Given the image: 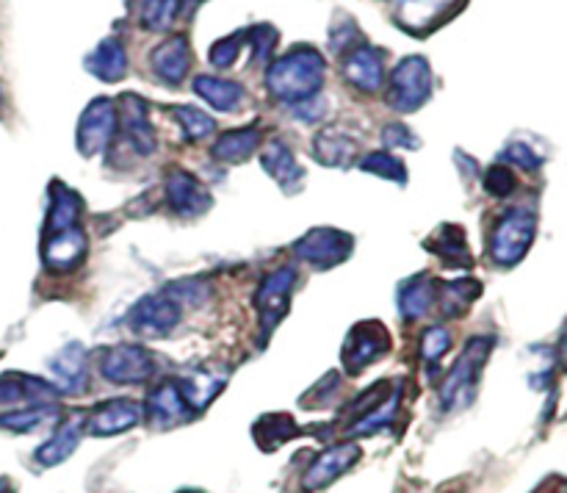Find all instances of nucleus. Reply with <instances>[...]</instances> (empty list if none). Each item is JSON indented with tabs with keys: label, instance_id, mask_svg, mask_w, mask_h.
Masks as SVG:
<instances>
[{
	"label": "nucleus",
	"instance_id": "obj_48",
	"mask_svg": "<svg viewBox=\"0 0 567 493\" xmlns=\"http://www.w3.org/2000/svg\"><path fill=\"white\" fill-rule=\"evenodd\" d=\"M0 109H3V86H0Z\"/></svg>",
	"mask_w": 567,
	"mask_h": 493
},
{
	"label": "nucleus",
	"instance_id": "obj_42",
	"mask_svg": "<svg viewBox=\"0 0 567 493\" xmlns=\"http://www.w3.org/2000/svg\"><path fill=\"white\" fill-rule=\"evenodd\" d=\"M502 158L507 161V164H515V166H520V170H529V172L540 170V164H543L540 155H537L535 150L524 142L509 144V147L502 153Z\"/></svg>",
	"mask_w": 567,
	"mask_h": 493
},
{
	"label": "nucleus",
	"instance_id": "obj_8",
	"mask_svg": "<svg viewBox=\"0 0 567 493\" xmlns=\"http://www.w3.org/2000/svg\"><path fill=\"white\" fill-rule=\"evenodd\" d=\"M293 253L313 264L316 269H330L352 255V236L336 227H316L293 244Z\"/></svg>",
	"mask_w": 567,
	"mask_h": 493
},
{
	"label": "nucleus",
	"instance_id": "obj_17",
	"mask_svg": "<svg viewBox=\"0 0 567 493\" xmlns=\"http://www.w3.org/2000/svg\"><path fill=\"white\" fill-rule=\"evenodd\" d=\"M343 78L360 92H377L385 81V61L374 48H358L343 61Z\"/></svg>",
	"mask_w": 567,
	"mask_h": 493
},
{
	"label": "nucleus",
	"instance_id": "obj_25",
	"mask_svg": "<svg viewBox=\"0 0 567 493\" xmlns=\"http://www.w3.org/2000/svg\"><path fill=\"white\" fill-rule=\"evenodd\" d=\"M194 92L205 100L208 105H214L216 111H236L244 100V86L236 81H227V78L216 75H197L194 78Z\"/></svg>",
	"mask_w": 567,
	"mask_h": 493
},
{
	"label": "nucleus",
	"instance_id": "obj_32",
	"mask_svg": "<svg viewBox=\"0 0 567 493\" xmlns=\"http://www.w3.org/2000/svg\"><path fill=\"white\" fill-rule=\"evenodd\" d=\"M426 244L435 247V255L446 258L452 266H465V269H468V266L474 264V258H471L468 253V244H465L463 227H443V230H437L435 238Z\"/></svg>",
	"mask_w": 567,
	"mask_h": 493
},
{
	"label": "nucleus",
	"instance_id": "obj_49",
	"mask_svg": "<svg viewBox=\"0 0 567 493\" xmlns=\"http://www.w3.org/2000/svg\"><path fill=\"white\" fill-rule=\"evenodd\" d=\"M183 493H194V491H183Z\"/></svg>",
	"mask_w": 567,
	"mask_h": 493
},
{
	"label": "nucleus",
	"instance_id": "obj_38",
	"mask_svg": "<svg viewBox=\"0 0 567 493\" xmlns=\"http://www.w3.org/2000/svg\"><path fill=\"white\" fill-rule=\"evenodd\" d=\"M169 299L177 305H203L208 302L210 286L205 280H177L169 286Z\"/></svg>",
	"mask_w": 567,
	"mask_h": 493
},
{
	"label": "nucleus",
	"instance_id": "obj_14",
	"mask_svg": "<svg viewBox=\"0 0 567 493\" xmlns=\"http://www.w3.org/2000/svg\"><path fill=\"white\" fill-rule=\"evenodd\" d=\"M166 197L172 208L183 216H199L214 205L208 188L186 170H172L166 175Z\"/></svg>",
	"mask_w": 567,
	"mask_h": 493
},
{
	"label": "nucleus",
	"instance_id": "obj_5",
	"mask_svg": "<svg viewBox=\"0 0 567 493\" xmlns=\"http://www.w3.org/2000/svg\"><path fill=\"white\" fill-rule=\"evenodd\" d=\"M293 283H297V271L291 266H286V269H277L271 275H266L258 291H255V310H258L264 336H271L275 327L282 321V316L288 314Z\"/></svg>",
	"mask_w": 567,
	"mask_h": 493
},
{
	"label": "nucleus",
	"instance_id": "obj_23",
	"mask_svg": "<svg viewBox=\"0 0 567 493\" xmlns=\"http://www.w3.org/2000/svg\"><path fill=\"white\" fill-rule=\"evenodd\" d=\"M437 302V283L430 275H415L399 286V310L404 319H421Z\"/></svg>",
	"mask_w": 567,
	"mask_h": 493
},
{
	"label": "nucleus",
	"instance_id": "obj_11",
	"mask_svg": "<svg viewBox=\"0 0 567 493\" xmlns=\"http://www.w3.org/2000/svg\"><path fill=\"white\" fill-rule=\"evenodd\" d=\"M360 454L363 452H360L358 443H352V441L324 449V452L313 460V465L305 471L302 487L308 493L321 491V487H327L330 482H336L341 474H347L349 469H354L360 460Z\"/></svg>",
	"mask_w": 567,
	"mask_h": 493
},
{
	"label": "nucleus",
	"instance_id": "obj_12",
	"mask_svg": "<svg viewBox=\"0 0 567 493\" xmlns=\"http://www.w3.org/2000/svg\"><path fill=\"white\" fill-rule=\"evenodd\" d=\"M59 399V388L22 371H9L0 377V408H31V404H53Z\"/></svg>",
	"mask_w": 567,
	"mask_h": 493
},
{
	"label": "nucleus",
	"instance_id": "obj_30",
	"mask_svg": "<svg viewBox=\"0 0 567 493\" xmlns=\"http://www.w3.org/2000/svg\"><path fill=\"white\" fill-rule=\"evenodd\" d=\"M59 419V404H31V408H17L0 415V427L11 432H33L44 424H53Z\"/></svg>",
	"mask_w": 567,
	"mask_h": 493
},
{
	"label": "nucleus",
	"instance_id": "obj_6",
	"mask_svg": "<svg viewBox=\"0 0 567 493\" xmlns=\"http://www.w3.org/2000/svg\"><path fill=\"white\" fill-rule=\"evenodd\" d=\"M116 122H120V116H116L114 100L94 97L78 122V153L86 155V158L103 153L114 138Z\"/></svg>",
	"mask_w": 567,
	"mask_h": 493
},
{
	"label": "nucleus",
	"instance_id": "obj_22",
	"mask_svg": "<svg viewBox=\"0 0 567 493\" xmlns=\"http://www.w3.org/2000/svg\"><path fill=\"white\" fill-rule=\"evenodd\" d=\"M86 70L100 81H120L127 72V50L120 37H109L97 44L92 55L86 59Z\"/></svg>",
	"mask_w": 567,
	"mask_h": 493
},
{
	"label": "nucleus",
	"instance_id": "obj_44",
	"mask_svg": "<svg viewBox=\"0 0 567 493\" xmlns=\"http://www.w3.org/2000/svg\"><path fill=\"white\" fill-rule=\"evenodd\" d=\"M382 142L391 144V147H408V150L419 147V136H415L408 125H402V122L385 125V131H382Z\"/></svg>",
	"mask_w": 567,
	"mask_h": 493
},
{
	"label": "nucleus",
	"instance_id": "obj_31",
	"mask_svg": "<svg viewBox=\"0 0 567 493\" xmlns=\"http://www.w3.org/2000/svg\"><path fill=\"white\" fill-rule=\"evenodd\" d=\"M482 294V283L474 277H460V280L443 283L441 291V310L446 316H460L468 310V305L474 302Z\"/></svg>",
	"mask_w": 567,
	"mask_h": 493
},
{
	"label": "nucleus",
	"instance_id": "obj_18",
	"mask_svg": "<svg viewBox=\"0 0 567 493\" xmlns=\"http://www.w3.org/2000/svg\"><path fill=\"white\" fill-rule=\"evenodd\" d=\"M147 413L158 427H169L177 424V421H186L194 410L192 404L186 402V397H183L177 382H161V386H155L153 391H150Z\"/></svg>",
	"mask_w": 567,
	"mask_h": 493
},
{
	"label": "nucleus",
	"instance_id": "obj_7",
	"mask_svg": "<svg viewBox=\"0 0 567 493\" xmlns=\"http://www.w3.org/2000/svg\"><path fill=\"white\" fill-rule=\"evenodd\" d=\"M391 352V332L380 321H360L352 327L343 347V363L352 374L363 371L365 366L377 363L380 358Z\"/></svg>",
	"mask_w": 567,
	"mask_h": 493
},
{
	"label": "nucleus",
	"instance_id": "obj_46",
	"mask_svg": "<svg viewBox=\"0 0 567 493\" xmlns=\"http://www.w3.org/2000/svg\"><path fill=\"white\" fill-rule=\"evenodd\" d=\"M199 3H203V0H181V9H183V11H188V14H192V11L197 9Z\"/></svg>",
	"mask_w": 567,
	"mask_h": 493
},
{
	"label": "nucleus",
	"instance_id": "obj_13",
	"mask_svg": "<svg viewBox=\"0 0 567 493\" xmlns=\"http://www.w3.org/2000/svg\"><path fill=\"white\" fill-rule=\"evenodd\" d=\"M86 233L81 227H70V230L53 233V236H44L42 244V260L50 271H64L78 269L86 258Z\"/></svg>",
	"mask_w": 567,
	"mask_h": 493
},
{
	"label": "nucleus",
	"instance_id": "obj_43",
	"mask_svg": "<svg viewBox=\"0 0 567 493\" xmlns=\"http://www.w3.org/2000/svg\"><path fill=\"white\" fill-rule=\"evenodd\" d=\"M255 44V61H266L271 55V48L277 44V31L271 25H258L247 33Z\"/></svg>",
	"mask_w": 567,
	"mask_h": 493
},
{
	"label": "nucleus",
	"instance_id": "obj_2",
	"mask_svg": "<svg viewBox=\"0 0 567 493\" xmlns=\"http://www.w3.org/2000/svg\"><path fill=\"white\" fill-rule=\"evenodd\" d=\"M493 347H496V338L491 336H476L465 343L463 355H460V360L452 366V371H449L446 380H443L441 386L443 410L468 408V404L474 402L482 369H485Z\"/></svg>",
	"mask_w": 567,
	"mask_h": 493
},
{
	"label": "nucleus",
	"instance_id": "obj_39",
	"mask_svg": "<svg viewBox=\"0 0 567 493\" xmlns=\"http://www.w3.org/2000/svg\"><path fill=\"white\" fill-rule=\"evenodd\" d=\"M449 347H452V336H449L446 327H430V330L421 336V358H424L426 363H437V360L449 352Z\"/></svg>",
	"mask_w": 567,
	"mask_h": 493
},
{
	"label": "nucleus",
	"instance_id": "obj_16",
	"mask_svg": "<svg viewBox=\"0 0 567 493\" xmlns=\"http://www.w3.org/2000/svg\"><path fill=\"white\" fill-rule=\"evenodd\" d=\"M150 64H153L155 75H158L161 81L177 86V83L188 75V70H192V44H188L186 33H175V37L166 39L164 44H158V48L153 50Z\"/></svg>",
	"mask_w": 567,
	"mask_h": 493
},
{
	"label": "nucleus",
	"instance_id": "obj_15",
	"mask_svg": "<svg viewBox=\"0 0 567 493\" xmlns=\"http://www.w3.org/2000/svg\"><path fill=\"white\" fill-rule=\"evenodd\" d=\"M138 421H142V408L133 399H109L89 413L86 427L92 435L103 438L133 430V427H138Z\"/></svg>",
	"mask_w": 567,
	"mask_h": 493
},
{
	"label": "nucleus",
	"instance_id": "obj_40",
	"mask_svg": "<svg viewBox=\"0 0 567 493\" xmlns=\"http://www.w3.org/2000/svg\"><path fill=\"white\" fill-rule=\"evenodd\" d=\"M244 39H247V33H230V37L219 39V42L210 48V64L219 66V70H225V66H233L236 64L238 53H241V44Z\"/></svg>",
	"mask_w": 567,
	"mask_h": 493
},
{
	"label": "nucleus",
	"instance_id": "obj_1",
	"mask_svg": "<svg viewBox=\"0 0 567 493\" xmlns=\"http://www.w3.org/2000/svg\"><path fill=\"white\" fill-rule=\"evenodd\" d=\"M327 61L319 50L297 48L280 55L266 72V89L275 100L288 105H299L316 97L324 86Z\"/></svg>",
	"mask_w": 567,
	"mask_h": 493
},
{
	"label": "nucleus",
	"instance_id": "obj_41",
	"mask_svg": "<svg viewBox=\"0 0 567 493\" xmlns=\"http://www.w3.org/2000/svg\"><path fill=\"white\" fill-rule=\"evenodd\" d=\"M518 181H515L513 170L507 164H496L487 170L485 175V188L493 194V197H507V194L515 192Z\"/></svg>",
	"mask_w": 567,
	"mask_h": 493
},
{
	"label": "nucleus",
	"instance_id": "obj_34",
	"mask_svg": "<svg viewBox=\"0 0 567 493\" xmlns=\"http://www.w3.org/2000/svg\"><path fill=\"white\" fill-rule=\"evenodd\" d=\"M399 410V391L396 393H388L385 402L377 404L371 413L360 415L358 421L352 424V430H347L349 435H371V432L382 430V427H388L393 421V415H396Z\"/></svg>",
	"mask_w": 567,
	"mask_h": 493
},
{
	"label": "nucleus",
	"instance_id": "obj_37",
	"mask_svg": "<svg viewBox=\"0 0 567 493\" xmlns=\"http://www.w3.org/2000/svg\"><path fill=\"white\" fill-rule=\"evenodd\" d=\"M363 172H371V175H380L385 181L408 183V170H404L402 161L391 153H371L363 158Z\"/></svg>",
	"mask_w": 567,
	"mask_h": 493
},
{
	"label": "nucleus",
	"instance_id": "obj_28",
	"mask_svg": "<svg viewBox=\"0 0 567 493\" xmlns=\"http://www.w3.org/2000/svg\"><path fill=\"white\" fill-rule=\"evenodd\" d=\"M260 164H264V170L286 188H297L305 177L302 166L297 164L293 153L282 142L266 144L264 153H260Z\"/></svg>",
	"mask_w": 567,
	"mask_h": 493
},
{
	"label": "nucleus",
	"instance_id": "obj_29",
	"mask_svg": "<svg viewBox=\"0 0 567 493\" xmlns=\"http://www.w3.org/2000/svg\"><path fill=\"white\" fill-rule=\"evenodd\" d=\"M260 144V131L255 125L238 127V131H227L225 136H219V142L214 144V158L225 161V164H236V161H247L249 155L258 150Z\"/></svg>",
	"mask_w": 567,
	"mask_h": 493
},
{
	"label": "nucleus",
	"instance_id": "obj_24",
	"mask_svg": "<svg viewBox=\"0 0 567 493\" xmlns=\"http://www.w3.org/2000/svg\"><path fill=\"white\" fill-rule=\"evenodd\" d=\"M81 435H83V421L81 419L64 421V424H61L59 430H55L53 435H50L48 441H44L42 446L37 449V463H42V465L64 463V460L70 458V454L78 449V443H81Z\"/></svg>",
	"mask_w": 567,
	"mask_h": 493
},
{
	"label": "nucleus",
	"instance_id": "obj_45",
	"mask_svg": "<svg viewBox=\"0 0 567 493\" xmlns=\"http://www.w3.org/2000/svg\"><path fill=\"white\" fill-rule=\"evenodd\" d=\"M293 111H297V116H302V122H319L321 116H324V100L319 97H310L305 100V103L293 105Z\"/></svg>",
	"mask_w": 567,
	"mask_h": 493
},
{
	"label": "nucleus",
	"instance_id": "obj_4",
	"mask_svg": "<svg viewBox=\"0 0 567 493\" xmlns=\"http://www.w3.org/2000/svg\"><path fill=\"white\" fill-rule=\"evenodd\" d=\"M537 236V216L526 208H513L504 214L491 236V258L498 266H515Z\"/></svg>",
	"mask_w": 567,
	"mask_h": 493
},
{
	"label": "nucleus",
	"instance_id": "obj_27",
	"mask_svg": "<svg viewBox=\"0 0 567 493\" xmlns=\"http://www.w3.org/2000/svg\"><path fill=\"white\" fill-rule=\"evenodd\" d=\"M313 150L316 158L324 166H349L354 161V153H358V142L341 127H327L316 136Z\"/></svg>",
	"mask_w": 567,
	"mask_h": 493
},
{
	"label": "nucleus",
	"instance_id": "obj_19",
	"mask_svg": "<svg viewBox=\"0 0 567 493\" xmlns=\"http://www.w3.org/2000/svg\"><path fill=\"white\" fill-rule=\"evenodd\" d=\"M122 114H125V136L131 138L138 155L155 153V133L150 125V109L138 94H122Z\"/></svg>",
	"mask_w": 567,
	"mask_h": 493
},
{
	"label": "nucleus",
	"instance_id": "obj_36",
	"mask_svg": "<svg viewBox=\"0 0 567 493\" xmlns=\"http://www.w3.org/2000/svg\"><path fill=\"white\" fill-rule=\"evenodd\" d=\"M177 9H181V0H142V28H147V31H169Z\"/></svg>",
	"mask_w": 567,
	"mask_h": 493
},
{
	"label": "nucleus",
	"instance_id": "obj_20",
	"mask_svg": "<svg viewBox=\"0 0 567 493\" xmlns=\"http://www.w3.org/2000/svg\"><path fill=\"white\" fill-rule=\"evenodd\" d=\"M81 210H83L81 194L72 192V188L64 186V183H53V186H50V208H48V222H44V236H53V233L78 227Z\"/></svg>",
	"mask_w": 567,
	"mask_h": 493
},
{
	"label": "nucleus",
	"instance_id": "obj_3",
	"mask_svg": "<svg viewBox=\"0 0 567 493\" xmlns=\"http://www.w3.org/2000/svg\"><path fill=\"white\" fill-rule=\"evenodd\" d=\"M432 66L424 55H408L393 66L391 86H388V103L396 111H419L432 94Z\"/></svg>",
	"mask_w": 567,
	"mask_h": 493
},
{
	"label": "nucleus",
	"instance_id": "obj_9",
	"mask_svg": "<svg viewBox=\"0 0 567 493\" xmlns=\"http://www.w3.org/2000/svg\"><path fill=\"white\" fill-rule=\"evenodd\" d=\"M100 371L109 382H147L155 374V358L138 343H116L103 352Z\"/></svg>",
	"mask_w": 567,
	"mask_h": 493
},
{
	"label": "nucleus",
	"instance_id": "obj_33",
	"mask_svg": "<svg viewBox=\"0 0 567 493\" xmlns=\"http://www.w3.org/2000/svg\"><path fill=\"white\" fill-rule=\"evenodd\" d=\"M293 435H297V424H293V419L288 413L264 415V419L255 424V438H258V443L266 452L277 449L280 443L291 441Z\"/></svg>",
	"mask_w": 567,
	"mask_h": 493
},
{
	"label": "nucleus",
	"instance_id": "obj_21",
	"mask_svg": "<svg viewBox=\"0 0 567 493\" xmlns=\"http://www.w3.org/2000/svg\"><path fill=\"white\" fill-rule=\"evenodd\" d=\"M55 382H59V393H81L86 391V349L81 343H66L50 363Z\"/></svg>",
	"mask_w": 567,
	"mask_h": 493
},
{
	"label": "nucleus",
	"instance_id": "obj_10",
	"mask_svg": "<svg viewBox=\"0 0 567 493\" xmlns=\"http://www.w3.org/2000/svg\"><path fill=\"white\" fill-rule=\"evenodd\" d=\"M127 321H131V327L138 336L164 338L169 336L177 327V321H181V305L172 302L164 294H150V297H142L133 305Z\"/></svg>",
	"mask_w": 567,
	"mask_h": 493
},
{
	"label": "nucleus",
	"instance_id": "obj_47",
	"mask_svg": "<svg viewBox=\"0 0 567 493\" xmlns=\"http://www.w3.org/2000/svg\"><path fill=\"white\" fill-rule=\"evenodd\" d=\"M559 358H563V369L567 371V330L563 336V347H559Z\"/></svg>",
	"mask_w": 567,
	"mask_h": 493
},
{
	"label": "nucleus",
	"instance_id": "obj_26",
	"mask_svg": "<svg viewBox=\"0 0 567 493\" xmlns=\"http://www.w3.org/2000/svg\"><path fill=\"white\" fill-rule=\"evenodd\" d=\"M457 0H399L396 20L408 28L410 33L430 31L443 11H449Z\"/></svg>",
	"mask_w": 567,
	"mask_h": 493
},
{
	"label": "nucleus",
	"instance_id": "obj_35",
	"mask_svg": "<svg viewBox=\"0 0 567 493\" xmlns=\"http://www.w3.org/2000/svg\"><path fill=\"white\" fill-rule=\"evenodd\" d=\"M172 114H175L177 122H181L186 138H194V142H199V138L214 136L216 122L210 120L205 111L194 109V105H175V109H172Z\"/></svg>",
	"mask_w": 567,
	"mask_h": 493
}]
</instances>
